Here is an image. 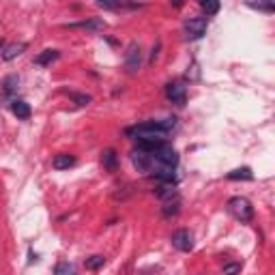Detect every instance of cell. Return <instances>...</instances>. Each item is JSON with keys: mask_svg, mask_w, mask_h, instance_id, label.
<instances>
[{"mask_svg": "<svg viewBox=\"0 0 275 275\" xmlns=\"http://www.w3.org/2000/svg\"><path fill=\"white\" fill-rule=\"evenodd\" d=\"M127 136H133L136 140H140V144H157L166 140L168 131L163 129L162 121H148L127 129Z\"/></svg>", "mask_w": 275, "mask_h": 275, "instance_id": "1", "label": "cell"}, {"mask_svg": "<svg viewBox=\"0 0 275 275\" xmlns=\"http://www.w3.org/2000/svg\"><path fill=\"white\" fill-rule=\"evenodd\" d=\"M228 213L232 215L234 219H239V222H252L254 207H252V202H249L247 198L234 196V198L228 200Z\"/></svg>", "mask_w": 275, "mask_h": 275, "instance_id": "2", "label": "cell"}, {"mask_svg": "<svg viewBox=\"0 0 275 275\" xmlns=\"http://www.w3.org/2000/svg\"><path fill=\"white\" fill-rule=\"evenodd\" d=\"M131 162H133V166H136L138 172H142V174H153V170H155V159H153V155L148 153V151H144V148H136L131 155Z\"/></svg>", "mask_w": 275, "mask_h": 275, "instance_id": "3", "label": "cell"}, {"mask_svg": "<svg viewBox=\"0 0 275 275\" xmlns=\"http://www.w3.org/2000/svg\"><path fill=\"white\" fill-rule=\"evenodd\" d=\"M142 67V49L138 43H129L127 52H125V69L129 73H138Z\"/></svg>", "mask_w": 275, "mask_h": 275, "instance_id": "4", "label": "cell"}, {"mask_svg": "<svg viewBox=\"0 0 275 275\" xmlns=\"http://www.w3.org/2000/svg\"><path fill=\"white\" fill-rule=\"evenodd\" d=\"M209 26V19L207 17H192L185 22V37L187 39H200L204 37Z\"/></svg>", "mask_w": 275, "mask_h": 275, "instance_id": "5", "label": "cell"}, {"mask_svg": "<svg viewBox=\"0 0 275 275\" xmlns=\"http://www.w3.org/2000/svg\"><path fill=\"white\" fill-rule=\"evenodd\" d=\"M172 247L178 249V252H189V249L194 247V239H192V232L189 230H177V232L172 234Z\"/></svg>", "mask_w": 275, "mask_h": 275, "instance_id": "6", "label": "cell"}, {"mask_svg": "<svg viewBox=\"0 0 275 275\" xmlns=\"http://www.w3.org/2000/svg\"><path fill=\"white\" fill-rule=\"evenodd\" d=\"M166 97H168L172 103H178V106H183V103H185V97H187V93H185V86H181L178 82H170L168 86H166Z\"/></svg>", "mask_w": 275, "mask_h": 275, "instance_id": "7", "label": "cell"}, {"mask_svg": "<svg viewBox=\"0 0 275 275\" xmlns=\"http://www.w3.org/2000/svg\"><path fill=\"white\" fill-rule=\"evenodd\" d=\"M101 166L108 170V172H116L118 168V155L114 148H106V151L101 153Z\"/></svg>", "mask_w": 275, "mask_h": 275, "instance_id": "8", "label": "cell"}, {"mask_svg": "<svg viewBox=\"0 0 275 275\" xmlns=\"http://www.w3.org/2000/svg\"><path fill=\"white\" fill-rule=\"evenodd\" d=\"M69 28H84V31H103L106 28V22L101 17H91L86 22H76V24H69Z\"/></svg>", "mask_w": 275, "mask_h": 275, "instance_id": "9", "label": "cell"}, {"mask_svg": "<svg viewBox=\"0 0 275 275\" xmlns=\"http://www.w3.org/2000/svg\"><path fill=\"white\" fill-rule=\"evenodd\" d=\"M58 58H61V52H58V49H43V52L34 58V65L48 67V65H52L54 61H58Z\"/></svg>", "mask_w": 275, "mask_h": 275, "instance_id": "10", "label": "cell"}, {"mask_svg": "<svg viewBox=\"0 0 275 275\" xmlns=\"http://www.w3.org/2000/svg\"><path fill=\"white\" fill-rule=\"evenodd\" d=\"M11 112L16 114L17 118H22V121L31 118V106H28L26 101H22V99H16V101H11Z\"/></svg>", "mask_w": 275, "mask_h": 275, "instance_id": "11", "label": "cell"}, {"mask_svg": "<svg viewBox=\"0 0 275 275\" xmlns=\"http://www.w3.org/2000/svg\"><path fill=\"white\" fill-rule=\"evenodd\" d=\"M52 166L56 170H69L71 166H76V157H73V155H67V153H61L54 157Z\"/></svg>", "mask_w": 275, "mask_h": 275, "instance_id": "12", "label": "cell"}, {"mask_svg": "<svg viewBox=\"0 0 275 275\" xmlns=\"http://www.w3.org/2000/svg\"><path fill=\"white\" fill-rule=\"evenodd\" d=\"M24 49H26V43H11V46L4 48L2 61H13V58H17L19 54H24Z\"/></svg>", "mask_w": 275, "mask_h": 275, "instance_id": "13", "label": "cell"}, {"mask_svg": "<svg viewBox=\"0 0 275 275\" xmlns=\"http://www.w3.org/2000/svg\"><path fill=\"white\" fill-rule=\"evenodd\" d=\"M157 198H162V200H178L177 198V187H174L172 183H162V187L157 189Z\"/></svg>", "mask_w": 275, "mask_h": 275, "instance_id": "14", "label": "cell"}, {"mask_svg": "<svg viewBox=\"0 0 275 275\" xmlns=\"http://www.w3.org/2000/svg\"><path fill=\"white\" fill-rule=\"evenodd\" d=\"M228 178L230 181H252L254 172H252V168H237L232 172H228Z\"/></svg>", "mask_w": 275, "mask_h": 275, "instance_id": "15", "label": "cell"}, {"mask_svg": "<svg viewBox=\"0 0 275 275\" xmlns=\"http://www.w3.org/2000/svg\"><path fill=\"white\" fill-rule=\"evenodd\" d=\"M17 84H19V78H17V76H9V78H4V82H2V91H4V95L16 93Z\"/></svg>", "mask_w": 275, "mask_h": 275, "instance_id": "16", "label": "cell"}, {"mask_svg": "<svg viewBox=\"0 0 275 275\" xmlns=\"http://www.w3.org/2000/svg\"><path fill=\"white\" fill-rule=\"evenodd\" d=\"M84 264H86V269H88V271H97V269H101L103 264H106V258H103V256H99V254H97V256L86 258V262H84Z\"/></svg>", "mask_w": 275, "mask_h": 275, "instance_id": "17", "label": "cell"}, {"mask_svg": "<svg viewBox=\"0 0 275 275\" xmlns=\"http://www.w3.org/2000/svg\"><path fill=\"white\" fill-rule=\"evenodd\" d=\"M54 275H76V267L71 262H58L54 267Z\"/></svg>", "mask_w": 275, "mask_h": 275, "instance_id": "18", "label": "cell"}, {"mask_svg": "<svg viewBox=\"0 0 275 275\" xmlns=\"http://www.w3.org/2000/svg\"><path fill=\"white\" fill-rule=\"evenodd\" d=\"M200 7H202V11L207 13V16H215V13L219 11V2H217V0H202Z\"/></svg>", "mask_w": 275, "mask_h": 275, "instance_id": "19", "label": "cell"}, {"mask_svg": "<svg viewBox=\"0 0 275 275\" xmlns=\"http://www.w3.org/2000/svg\"><path fill=\"white\" fill-rule=\"evenodd\" d=\"M162 213H163V217H172V215H177L178 213V200H170V202H166V207L162 209Z\"/></svg>", "mask_w": 275, "mask_h": 275, "instance_id": "20", "label": "cell"}, {"mask_svg": "<svg viewBox=\"0 0 275 275\" xmlns=\"http://www.w3.org/2000/svg\"><path fill=\"white\" fill-rule=\"evenodd\" d=\"M69 97H71L73 101L78 103V106H88V103L93 101V97H91V95H80V93H71V95H69Z\"/></svg>", "mask_w": 275, "mask_h": 275, "instance_id": "21", "label": "cell"}, {"mask_svg": "<svg viewBox=\"0 0 275 275\" xmlns=\"http://www.w3.org/2000/svg\"><path fill=\"white\" fill-rule=\"evenodd\" d=\"M247 7L256 9V11H267V13H273V11H275V7H273L271 2H267V4H262V2H258V4H256V2H249Z\"/></svg>", "mask_w": 275, "mask_h": 275, "instance_id": "22", "label": "cell"}, {"mask_svg": "<svg viewBox=\"0 0 275 275\" xmlns=\"http://www.w3.org/2000/svg\"><path fill=\"white\" fill-rule=\"evenodd\" d=\"M239 271H241V264L239 262H232V264H226V267H224V275H237Z\"/></svg>", "mask_w": 275, "mask_h": 275, "instance_id": "23", "label": "cell"}, {"mask_svg": "<svg viewBox=\"0 0 275 275\" xmlns=\"http://www.w3.org/2000/svg\"><path fill=\"white\" fill-rule=\"evenodd\" d=\"M0 48H2V39H0Z\"/></svg>", "mask_w": 275, "mask_h": 275, "instance_id": "24", "label": "cell"}]
</instances>
